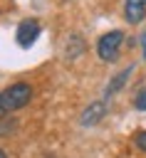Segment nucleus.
Masks as SVG:
<instances>
[{
    "label": "nucleus",
    "instance_id": "nucleus-8",
    "mask_svg": "<svg viewBox=\"0 0 146 158\" xmlns=\"http://www.w3.org/2000/svg\"><path fill=\"white\" fill-rule=\"evenodd\" d=\"M134 106H136L139 111H146V89H141V91L134 96Z\"/></svg>",
    "mask_w": 146,
    "mask_h": 158
},
{
    "label": "nucleus",
    "instance_id": "nucleus-12",
    "mask_svg": "<svg viewBox=\"0 0 146 158\" xmlns=\"http://www.w3.org/2000/svg\"><path fill=\"white\" fill-rule=\"evenodd\" d=\"M0 158H7V156H5V151H2V148H0Z\"/></svg>",
    "mask_w": 146,
    "mask_h": 158
},
{
    "label": "nucleus",
    "instance_id": "nucleus-2",
    "mask_svg": "<svg viewBox=\"0 0 146 158\" xmlns=\"http://www.w3.org/2000/svg\"><path fill=\"white\" fill-rule=\"evenodd\" d=\"M121 42H124V32H121V30H111V32L101 35L99 42H97V54H99V59H104V62H114V59L119 57Z\"/></svg>",
    "mask_w": 146,
    "mask_h": 158
},
{
    "label": "nucleus",
    "instance_id": "nucleus-10",
    "mask_svg": "<svg viewBox=\"0 0 146 158\" xmlns=\"http://www.w3.org/2000/svg\"><path fill=\"white\" fill-rule=\"evenodd\" d=\"M5 114H7V111H5V109H2V104H0V118H2Z\"/></svg>",
    "mask_w": 146,
    "mask_h": 158
},
{
    "label": "nucleus",
    "instance_id": "nucleus-5",
    "mask_svg": "<svg viewBox=\"0 0 146 158\" xmlns=\"http://www.w3.org/2000/svg\"><path fill=\"white\" fill-rule=\"evenodd\" d=\"M124 17L131 25L141 22L146 17V0H126L124 2Z\"/></svg>",
    "mask_w": 146,
    "mask_h": 158
},
{
    "label": "nucleus",
    "instance_id": "nucleus-6",
    "mask_svg": "<svg viewBox=\"0 0 146 158\" xmlns=\"http://www.w3.org/2000/svg\"><path fill=\"white\" fill-rule=\"evenodd\" d=\"M67 42H69V44H67V57H69V59H72V57H79V54H82V49H84L82 37H79V35H72Z\"/></svg>",
    "mask_w": 146,
    "mask_h": 158
},
{
    "label": "nucleus",
    "instance_id": "nucleus-4",
    "mask_svg": "<svg viewBox=\"0 0 146 158\" xmlns=\"http://www.w3.org/2000/svg\"><path fill=\"white\" fill-rule=\"evenodd\" d=\"M104 114H106V104H104V101H94V104H89V106L82 111L79 123H82V126H94V123H99V121L104 118Z\"/></svg>",
    "mask_w": 146,
    "mask_h": 158
},
{
    "label": "nucleus",
    "instance_id": "nucleus-9",
    "mask_svg": "<svg viewBox=\"0 0 146 158\" xmlns=\"http://www.w3.org/2000/svg\"><path fill=\"white\" fill-rule=\"evenodd\" d=\"M134 143H136V148H139V151H144V153H146V131H139V133L134 136Z\"/></svg>",
    "mask_w": 146,
    "mask_h": 158
},
{
    "label": "nucleus",
    "instance_id": "nucleus-1",
    "mask_svg": "<svg viewBox=\"0 0 146 158\" xmlns=\"http://www.w3.org/2000/svg\"><path fill=\"white\" fill-rule=\"evenodd\" d=\"M30 99H32V86L25 84V81H17V84L0 91V104H2L5 111H17V109L27 106Z\"/></svg>",
    "mask_w": 146,
    "mask_h": 158
},
{
    "label": "nucleus",
    "instance_id": "nucleus-7",
    "mask_svg": "<svg viewBox=\"0 0 146 158\" xmlns=\"http://www.w3.org/2000/svg\"><path fill=\"white\" fill-rule=\"evenodd\" d=\"M129 74H131V67H126V69H124V72H121V74H119L116 79H111V84H109V89H106V96H109V94H114V91H119V89H121V86L126 84Z\"/></svg>",
    "mask_w": 146,
    "mask_h": 158
},
{
    "label": "nucleus",
    "instance_id": "nucleus-11",
    "mask_svg": "<svg viewBox=\"0 0 146 158\" xmlns=\"http://www.w3.org/2000/svg\"><path fill=\"white\" fill-rule=\"evenodd\" d=\"M144 57H146V35H144Z\"/></svg>",
    "mask_w": 146,
    "mask_h": 158
},
{
    "label": "nucleus",
    "instance_id": "nucleus-3",
    "mask_svg": "<svg viewBox=\"0 0 146 158\" xmlns=\"http://www.w3.org/2000/svg\"><path fill=\"white\" fill-rule=\"evenodd\" d=\"M40 32H42V27H40V20H32V17H27V20H22L20 25H17V32H15V40H17V44L20 47H30L37 37H40Z\"/></svg>",
    "mask_w": 146,
    "mask_h": 158
}]
</instances>
